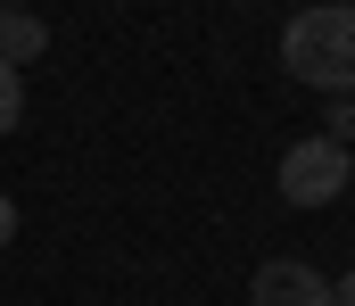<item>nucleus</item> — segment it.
Here are the masks:
<instances>
[{
  "label": "nucleus",
  "instance_id": "7",
  "mask_svg": "<svg viewBox=\"0 0 355 306\" xmlns=\"http://www.w3.org/2000/svg\"><path fill=\"white\" fill-rule=\"evenodd\" d=\"M8 240H17V199L0 191V248H8Z\"/></svg>",
  "mask_w": 355,
  "mask_h": 306
},
{
  "label": "nucleus",
  "instance_id": "6",
  "mask_svg": "<svg viewBox=\"0 0 355 306\" xmlns=\"http://www.w3.org/2000/svg\"><path fill=\"white\" fill-rule=\"evenodd\" d=\"M331 141H339V149L355 141V100H331Z\"/></svg>",
  "mask_w": 355,
  "mask_h": 306
},
{
  "label": "nucleus",
  "instance_id": "1",
  "mask_svg": "<svg viewBox=\"0 0 355 306\" xmlns=\"http://www.w3.org/2000/svg\"><path fill=\"white\" fill-rule=\"evenodd\" d=\"M281 67L306 83V92H339L355 100V0H314L281 25Z\"/></svg>",
  "mask_w": 355,
  "mask_h": 306
},
{
  "label": "nucleus",
  "instance_id": "5",
  "mask_svg": "<svg viewBox=\"0 0 355 306\" xmlns=\"http://www.w3.org/2000/svg\"><path fill=\"white\" fill-rule=\"evenodd\" d=\"M17 124H25V75L0 58V133H17Z\"/></svg>",
  "mask_w": 355,
  "mask_h": 306
},
{
  "label": "nucleus",
  "instance_id": "3",
  "mask_svg": "<svg viewBox=\"0 0 355 306\" xmlns=\"http://www.w3.org/2000/svg\"><path fill=\"white\" fill-rule=\"evenodd\" d=\"M248 290L257 306H331V273H314L306 257H265Z\"/></svg>",
  "mask_w": 355,
  "mask_h": 306
},
{
  "label": "nucleus",
  "instance_id": "2",
  "mask_svg": "<svg viewBox=\"0 0 355 306\" xmlns=\"http://www.w3.org/2000/svg\"><path fill=\"white\" fill-rule=\"evenodd\" d=\"M281 199L289 207H331L339 191L355 182V158L331 141V133H314V141H297V149H281Z\"/></svg>",
  "mask_w": 355,
  "mask_h": 306
},
{
  "label": "nucleus",
  "instance_id": "4",
  "mask_svg": "<svg viewBox=\"0 0 355 306\" xmlns=\"http://www.w3.org/2000/svg\"><path fill=\"white\" fill-rule=\"evenodd\" d=\"M42 50H50V25H42L33 8H17V0H0V58H8L17 75H25V67H33Z\"/></svg>",
  "mask_w": 355,
  "mask_h": 306
},
{
  "label": "nucleus",
  "instance_id": "8",
  "mask_svg": "<svg viewBox=\"0 0 355 306\" xmlns=\"http://www.w3.org/2000/svg\"><path fill=\"white\" fill-rule=\"evenodd\" d=\"M331 306H355V265L339 273V282H331Z\"/></svg>",
  "mask_w": 355,
  "mask_h": 306
}]
</instances>
